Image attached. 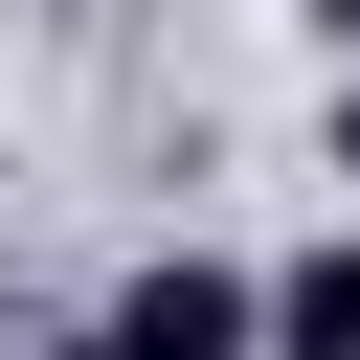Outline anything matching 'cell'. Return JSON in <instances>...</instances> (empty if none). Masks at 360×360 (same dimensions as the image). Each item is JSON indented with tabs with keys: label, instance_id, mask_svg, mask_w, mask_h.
<instances>
[{
	"label": "cell",
	"instance_id": "1",
	"mask_svg": "<svg viewBox=\"0 0 360 360\" xmlns=\"http://www.w3.org/2000/svg\"><path fill=\"white\" fill-rule=\"evenodd\" d=\"M112 338H135V360H270V270H225V248H158V270L112 292Z\"/></svg>",
	"mask_w": 360,
	"mask_h": 360
},
{
	"label": "cell",
	"instance_id": "2",
	"mask_svg": "<svg viewBox=\"0 0 360 360\" xmlns=\"http://www.w3.org/2000/svg\"><path fill=\"white\" fill-rule=\"evenodd\" d=\"M270 360H360V225L270 270Z\"/></svg>",
	"mask_w": 360,
	"mask_h": 360
},
{
	"label": "cell",
	"instance_id": "3",
	"mask_svg": "<svg viewBox=\"0 0 360 360\" xmlns=\"http://www.w3.org/2000/svg\"><path fill=\"white\" fill-rule=\"evenodd\" d=\"M292 22H315V45H338V68H360V0H292Z\"/></svg>",
	"mask_w": 360,
	"mask_h": 360
},
{
	"label": "cell",
	"instance_id": "4",
	"mask_svg": "<svg viewBox=\"0 0 360 360\" xmlns=\"http://www.w3.org/2000/svg\"><path fill=\"white\" fill-rule=\"evenodd\" d=\"M22 360H135V338H112V315H90V338H22Z\"/></svg>",
	"mask_w": 360,
	"mask_h": 360
},
{
	"label": "cell",
	"instance_id": "5",
	"mask_svg": "<svg viewBox=\"0 0 360 360\" xmlns=\"http://www.w3.org/2000/svg\"><path fill=\"white\" fill-rule=\"evenodd\" d=\"M338 180H360V90H338Z\"/></svg>",
	"mask_w": 360,
	"mask_h": 360
}]
</instances>
